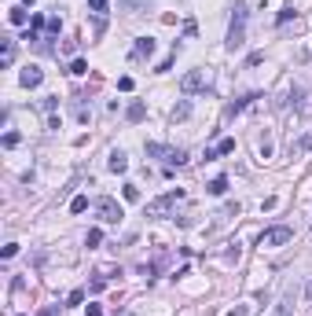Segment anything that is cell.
<instances>
[{
	"label": "cell",
	"mask_w": 312,
	"mask_h": 316,
	"mask_svg": "<svg viewBox=\"0 0 312 316\" xmlns=\"http://www.w3.org/2000/svg\"><path fill=\"white\" fill-rule=\"evenodd\" d=\"M246 18H250V7L246 4H235L232 26H228V41H224V48H228V52H239L242 44H246Z\"/></svg>",
	"instance_id": "6da1fadb"
},
{
	"label": "cell",
	"mask_w": 312,
	"mask_h": 316,
	"mask_svg": "<svg viewBox=\"0 0 312 316\" xmlns=\"http://www.w3.org/2000/svg\"><path fill=\"white\" fill-rule=\"evenodd\" d=\"M144 151H147L151 158H162V162H165V169H173V165H184V162H187V151H184V147H165V144H147Z\"/></svg>",
	"instance_id": "7a4b0ae2"
},
{
	"label": "cell",
	"mask_w": 312,
	"mask_h": 316,
	"mask_svg": "<svg viewBox=\"0 0 312 316\" xmlns=\"http://www.w3.org/2000/svg\"><path fill=\"white\" fill-rule=\"evenodd\" d=\"M290 239H294V228H287V225H276V228H264V232H261L257 246H287Z\"/></svg>",
	"instance_id": "3957f363"
},
{
	"label": "cell",
	"mask_w": 312,
	"mask_h": 316,
	"mask_svg": "<svg viewBox=\"0 0 312 316\" xmlns=\"http://www.w3.org/2000/svg\"><path fill=\"white\" fill-rule=\"evenodd\" d=\"M180 199H184V191H180V188H176V191H165L162 199L147 202V217H165V213L173 210V206H176V202H180Z\"/></svg>",
	"instance_id": "277c9868"
},
{
	"label": "cell",
	"mask_w": 312,
	"mask_h": 316,
	"mask_svg": "<svg viewBox=\"0 0 312 316\" xmlns=\"http://www.w3.org/2000/svg\"><path fill=\"white\" fill-rule=\"evenodd\" d=\"M96 213H99L103 225H118V221L125 217V210H121L118 199H99V202H96Z\"/></svg>",
	"instance_id": "5b68a950"
},
{
	"label": "cell",
	"mask_w": 312,
	"mask_h": 316,
	"mask_svg": "<svg viewBox=\"0 0 312 316\" xmlns=\"http://www.w3.org/2000/svg\"><path fill=\"white\" fill-rule=\"evenodd\" d=\"M202 88H206V70H187L180 78V92L184 96H195V92H202Z\"/></svg>",
	"instance_id": "8992f818"
},
{
	"label": "cell",
	"mask_w": 312,
	"mask_h": 316,
	"mask_svg": "<svg viewBox=\"0 0 312 316\" xmlns=\"http://www.w3.org/2000/svg\"><path fill=\"white\" fill-rule=\"evenodd\" d=\"M41 81H44V70H41V67H33V63H30V67H26L22 74H18V85H22V88H37Z\"/></svg>",
	"instance_id": "52a82bcc"
},
{
	"label": "cell",
	"mask_w": 312,
	"mask_h": 316,
	"mask_svg": "<svg viewBox=\"0 0 312 316\" xmlns=\"http://www.w3.org/2000/svg\"><path fill=\"white\" fill-rule=\"evenodd\" d=\"M155 55V37H136L132 44V59H151Z\"/></svg>",
	"instance_id": "ba28073f"
},
{
	"label": "cell",
	"mask_w": 312,
	"mask_h": 316,
	"mask_svg": "<svg viewBox=\"0 0 312 316\" xmlns=\"http://www.w3.org/2000/svg\"><path fill=\"white\" fill-rule=\"evenodd\" d=\"M107 165H110V173H125V169H129V155L114 147V151H110V162H107Z\"/></svg>",
	"instance_id": "9c48e42d"
},
{
	"label": "cell",
	"mask_w": 312,
	"mask_h": 316,
	"mask_svg": "<svg viewBox=\"0 0 312 316\" xmlns=\"http://www.w3.org/2000/svg\"><path fill=\"white\" fill-rule=\"evenodd\" d=\"M253 99H261V96H242V99H232V103H228V110H224V114H228V118L242 114V110H246V107L253 103Z\"/></svg>",
	"instance_id": "30bf717a"
},
{
	"label": "cell",
	"mask_w": 312,
	"mask_h": 316,
	"mask_svg": "<svg viewBox=\"0 0 312 316\" xmlns=\"http://www.w3.org/2000/svg\"><path fill=\"white\" fill-rule=\"evenodd\" d=\"M232 151H235V140L228 136V140H221L213 151H206V162H213V158H221V155H232Z\"/></svg>",
	"instance_id": "8fae6325"
},
{
	"label": "cell",
	"mask_w": 312,
	"mask_h": 316,
	"mask_svg": "<svg viewBox=\"0 0 312 316\" xmlns=\"http://www.w3.org/2000/svg\"><path fill=\"white\" fill-rule=\"evenodd\" d=\"M30 11H26V7H11V11H7V22L11 26H30Z\"/></svg>",
	"instance_id": "7c38bea8"
},
{
	"label": "cell",
	"mask_w": 312,
	"mask_h": 316,
	"mask_svg": "<svg viewBox=\"0 0 312 316\" xmlns=\"http://www.w3.org/2000/svg\"><path fill=\"white\" fill-rule=\"evenodd\" d=\"M276 316H294V291H287L276 305Z\"/></svg>",
	"instance_id": "4fadbf2b"
},
{
	"label": "cell",
	"mask_w": 312,
	"mask_h": 316,
	"mask_svg": "<svg viewBox=\"0 0 312 316\" xmlns=\"http://www.w3.org/2000/svg\"><path fill=\"white\" fill-rule=\"evenodd\" d=\"M125 118H129V122H144V118H147V107H144V103H140V99H136V103H129Z\"/></svg>",
	"instance_id": "5bb4252c"
},
{
	"label": "cell",
	"mask_w": 312,
	"mask_h": 316,
	"mask_svg": "<svg viewBox=\"0 0 312 316\" xmlns=\"http://www.w3.org/2000/svg\"><path fill=\"white\" fill-rule=\"evenodd\" d=\"M15 63V41L11 37H4V55H0V67H11Z\"/></svg>",
	"instance_id": "9a60e30c"
},
{
	"label": "cell",
	"mask_w": 312,
	"mask_h": 316,
	"mask_svg": "<svg viewBox=\"0 0 312 316\" xmlns=\"http://www.w3.org/2000/svg\"><path fill=\"white\" fill-rule=\"evenodd\" d=\"M187 114H191V103H187V99H180V103L173 107V114H169V118H173V122H184Z\"/></svg>",
	"instance_id": "2e32d148"
},
{
	"label": "cell",
	"mask_w": 312,
	"mask_h": 316,
	"mask_svg": "<svg viewBox=\"0 0 312 316\" xmlns=\"http://www.w3.org/2000/svg\"><path fill=\"white\" fill-rule=\"evenodd\" d=\"M228 191V176H213L210 180V195H224Z\"/></svg>",
	"instance_id": "e0dca14e"
},
{
	"label": "cell",
	"mask_w": 312,
	"mask_h": 316,
	"mask_svg": "<svg viewBox=\"0 0 312 316\" xmlns=\"http://www.w3.org/2000/svg\"><path fill=\"white\" fill-rule=\"evenodd\" d=\"M103 243V232L99 228H88V236H84V246H88V250H96Z\"/></svg>",
	"instance_id": "ac0fdd59"
},
{
	"label": "cell",
	"mask_w": 312,
	"mask_h": 316,
	"mask_svg": "<svg viewBox=\"0 0 312 316\" xmlns=\"http://www.w3.org/2000/svg\"><path fill=\"white\" fill-rule=\"evenodd\" d=\"M41 110H44V114L52 118L55 110H59V96H44V99H41Z\"/></svg>",
	"instance_id": "d6986e66"
},
{
	"label": "cell",
	"mask_w": 312,
	"mask_h": 316,
	"mask_svg": "<svg viewBox=\"0 0 312 316\" xmlns=\"http://www.w3.org/2000/svg\"><path fill=\"white\" fill-rule=\"evenodd\" d=\"M103 287H107V276H103V272H96V276H92V283H88V291H92V294H99Z\"/></svg>",
	"instance_id": "ffe728a7"
},
{
	"label": "cell",
	"mask_w": 312,
	"mask_h": 316,
	"mask_svg": "<svg viewBox=\"0 0 312 316\" xmlns=\"http://www.w3.org/2000/svg\"><path fill=\"white\" fill-rule=\"evenodd\" d=\"M121 195H125V202H140V188H136V184H125Z\"/></svg>",
	"instance_id": "44dd1931"
},
{
	"label": "cell",
	"mask_w": 312,
	"mask_h": 316,
	"mask_svg": "<svg viewBox=\"0 0 312 316\" xmlns=\"http://www.w3.org/2000/svg\"><path fill=\"white\" fill-rule=\"evenodd\" d=\"M294 15H298V11H294V7H290V4H287V7H283V11L276 15V22H279V26H287V22H290V18H294Z\"/></svg>",
	"instance_id": "7402d4cb"
},
{
	"label": "cell",
	"mask_w": 312,
	"mask_h": 316,
	"mask_svg": "<svg viewBox=\"0 0 312 316\" xmlns=\"http://www.w3.org/2000/svg\"><path fill=\"white\" fill-rule=\"evenodd\" d=\"M70 74H74V78H81V74H88V63H84V59H74V63H70Z\"/></svg>",
	"instance_id": "603a6c76"
},
{
	"label": "cell",
	"mask_w": 312,
	"mask_h": 316,
	"mask_svg": "<svg viewBox=\"0 0 312 316\" xmlns=\"http://www.w3.org/2000/svg\"><path fill=\"white\" fill-rule=\"evenodd\" d=\"M88 210V199H84V195H78V199L70 202V213H84Z\"/></svg>",
	"instance_id": "cb8c5ba5"
},
{
	"label": "cell",
	"mask_w": 312,
	"mask_h": 316,
	"mask_svg": "<svg viewBox=\"0 0 312 316\" xmlns=\"http://www.w3.org/2000/svg\"><path fill=\"white\" fill-rule=\"evenodd\" d=\"M18 140H22V136H18L15 129H11V133H4V147H18Z\"/></svg>",
	"instance_id": "d4e9b609"
},
{
	"label": "cell",
	"mask_w": 312,
	"mask_h": 316,
	"mask_svg": "<svg viewBox=\"0 0 312 316\" xmlns=\"http://www.w3.org/2000/svg\"><path fill=\"white\" fill-rule=\"evenodd\" d=\"M44 30H48V37H55V33L63 30V22H59V18H48V26H44Z\"/></svg>",
	"instance_id": "484cf974"
},
{
	"label": "cell",
	"mask_w": 312,
	"mask_h": 316,
	"mask_svg": "<svg viewBox=\"0 0 312 316\" xmlns=\"http://www.w3.org/2000/svg\"><path fill=\"white\" fill-rule=\"evenodd\" d=\"M88 7H92L96 15H103V11H107V0H88Z\"/></svg>",
	"instance_id": "4316f807"
},
{
	"label": "cell",
	"mask_w": 312,
	"mask_h": 316,
	"mask_svg": "<svg viewBox=\"0 0 312 316\" xmlns=\"http://www.w3.org/2000/svg\"><path fill=\"white\" fill-rule=\"evenodd\" d=\"M121 7H151V0H121Z\"/></svg>",
	"instance_id": "83f0119b"
},
{
	"label": "cell",
	"mask_w": 312,
	"mask_h": 316,
	"mask_svg": "<svg viewBox=\"0 0 312 316\" xmlns=\"http://www.w3.org/2000/svg\"><path fill=\"white\" fill-rule=\"evenodd\" d=\"M118 88L121 92H132V78H129V74H125V78H118Z\"/></svg>",
	"instance_id": "f1b7e54d"
},
{
	"label": "cell",
	"mask_w": 312,
	"mask_h": 316,
	"mask_svg": "<svg viewBox=\"0 0 312 316\" xmlns=\"http://www.w3.org/2000/svg\"><path fill=\"white\" fill-rule=\"evenodd\" d=\"M15 254H18V243H7L4 246V261H7V257H15Z\"/></svg>",
	"instance_id": "f546056e"
},
{
	"label": "cell",
	"mask_w": 312,
	"mask_h": 316,
	"mask_svg": "<svg viewBox=\"0 0 312 316\" xmlns=\"http://www.w3.org/2000/svg\"><path fill=\"white\" fill-rule=\"evenodd\" d=\"M66 302H70V305H81V302H84V291H74V294H70Z\"/></svg>",
	"instance_id": "4dcf8cb0"
},
{
	"label": "cell",
	"mask_w": 312,
	"mask_h": 316,
	"mask_svg": "<svg viewBox=\"0 0 312 316\" xmlns=\"http://www.w3.org/2000/svg\"><path fill=\"white\" fill-rule=\"evenodd\" d=\"M63 313V305H48V309H41V316H59Z\"/></svg>",
	"instance_id": "1f68e13d"
},
{
	"label": "cell",
	"mask_w": 312,
	"mask_h": 316,
	"mask_svg": "<svg viewBox=\"0 0 312 316\" xmlns=\"http://www.w3.org/2000/svg\"><path fill=\"white\" fill-rule=\"evenodd\" d=\"M84 313L88 316H103V305H84Z\"/></svg>",
	"instance_id": "d6a6232c"
},
{
	"label": "cell",
	"mask_w": 312,
	"mask_h": 316,
	"mask_svg": "<svg viewBox=\"0 0 312 316\" xmlns=\"http://www.w3.org/2000/svg\"><path fill=\"white\" fill-rule=\"evenodd\" d=\"M298 147H301V151H312V136H301V144H298Z\"/></svg>",
	"instance_id": "836d02e7"
},
{
	"label": "cell",
	"mask_w": 312,
	"mask_h": 316,
	"mask_svg": "<svg viewBox=\"0 0 312 316\" xmlns=\"http://www.w3.org/2000/svg\"><path fill=\"white\" fill-rule=\"evenodd\" d=\"M305 294H309V302H312V280H309V287H305Z\"/></svg>",
	"instance_id": "e575fe53"
},
{
	"label": "cell",
	"mask_w": 312,
	"mask_h": 316,
	"mask_svg": "<svg viewBox=\"0 0 312 316\" xmlns=\"http://www.w3.org/2000/svg\"><path fill=\"white\" fill-rule=\"evenodd\" d=\"M114 316H132V313H114Z\"/></svg>",
	"instance_id": "d590c367"
},
{
	"label": "cell",
	"mask_w": 312,
	"mask_h": 316,
	"mask_svg": "<svg viewBox=\"0 0 312 316\" xmlns=\"http://www.w3.org/2000/svg\"><path fill=\"white\" fill-rule=\"evenodd\" d=\"M26 4H33V0H26Z\"/></svg>",
	"instance_id": "8d00e7d4"
}]
</instances>
